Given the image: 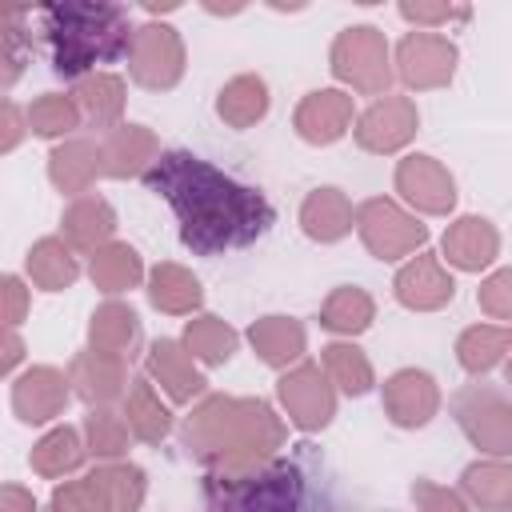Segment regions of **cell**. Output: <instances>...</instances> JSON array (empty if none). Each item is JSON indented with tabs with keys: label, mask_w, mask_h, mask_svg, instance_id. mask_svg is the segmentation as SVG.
I'll list each match as a JSON object with an SVG mask.
<instances>
[{
	"label": "cell",
	"mask_w": 512,
	"mask_h": 512,
	"mask_svg": "<svg viewBox=\"0 0 512 512\" xmlns=\"http://www.w3.org/2000/svg\"><path fill=\"white\" fill-rule=\"evenodd\" d=\"M144 180L156 196L172 204L180 220V240L200 256L244 248L272 224V204L256 188L224 176L192 152H164Z\"/></svg>",
	"instance_id": "1"
},
{
	"label": "cell",
	"mask_w": 512,
	"mask_h": 512,
	"mask_svg": "<svg viewBox=\"0 0 512 512\" xmlns=\"http://www.w3.org/2000/svg\"><path fill=\"white\" fill-rule=\"evenodd\" d=\"M284 444V420L256 396H204L184 420V448L212 476L260 472Z\"/></svg>",
	"instance_id": "2"
},
{
	"label": "cell",
	"mask_w": 512,
	"mask_h": 512,
	"mask_svg": "<svg viewBox=\"0 0 512 512\" xmlns=\"http://www.w3.org/2000/svg\"><path fill=\"white\" fill-rule=\"evenodd\" d=\"M52 68L60 76H92L96 64L128 56L132 24L120 4H48L40 8Z\"/></svg>",
	"instance_id": "3"
},
{
	"label": "cell",
	"mask_w": 512,
	"mask_h": 512,
	"mask_svg": "<svg viewBox=\"0 0 512 512\" xmlns=\"http://www.w3.org/2000/svg\"><path fill=\"white\" fill-rule=\"evenodd\" d=\"M332 76L364 96H388L392 84V56H388V40L376 24H352L332 40L328 52Z\"/></svg>",
	"instance_id": "4"
},
{
	"label": "cell",
	"mask_w": 512,
	"mask_h": 512,
	"mask_svg": "<svg viewBox=\"0 0 512 512\" xmlns=\"http://www.w3.org/2000/svg\"><path fill=\"white\" fill-rule=\"evenodd\" d=\"M296 472L276 464L244 476H212V512H292Z\"/></svg>",
	"instance_id": "5"
},
{
	"label": "cell",
	"mask_w": 512,
	"mask_h": 512,
	"mask_svg": "<svg viewBox=\"0 0 512 512\" xmlns=\"http://www.w3.org/2000/svg\"><path fill=\"white\" fill-rule=\"evenodd\" d=\"M356 232L376 260H404L428 244V228L388 196H372L356 208Z\"/></svg>",
	"instance_id": "6"
},
{
	"label": "cell",
	"mask_w": 512,
	"mask_h": 512,
	"mask_svg": "<svg viewBox=\"0 0 512 512\" xmlns=\"http://www.w3.org/2000/svg\"><path fill=\"white\" fill-rule=\"evenodd\" d=\"M456 424L472 440V448L488 456H508L512 452V400L492 388V384H468L452 400Z\"/></svg>",
	"instance_id": "7"
},
{
	"label": "cell",
	"mask_w": 512,
	"mask_h": 512,
	"mask_svg": "<svg viewBox=\"0 0 512 512\" xmlns=\"http://www.w3.org/2000/svg\"><path fill=\"white\" fill-rule=\"evenodd\" d=\"M128 72L140 88L164 92L184 76V40L172 24H140L128 48Z\"/></svg>",
	"instance_id": "8"
},
{
	"label": "cell",
	"mask_w": 512,
	"mask_h": 512,
	"mask_svg": "<svg viewBox=\"0 0 512 512\" xmlns=\"http://www.w3.org/2000/svg\"><path fill=\"white\" fill-rule=\"evenodd\" d=\"M280 408L300 432H320L336 416V384L320 364H296L276 380Z\"/></svg>",
	"instance_id": "9"
},
{
	"label": "cell",
	"mask_w": 512,
	"mask_h": 512,
	"mask_svg": "<svg viewBox=\"0 0 512 512\" xmlns=\"http://www.w3.org/2000/svg\"><path fill=\"white\" fill-rule=\"evenodd\" d=\"M396 76L416 88H444L456 76V44L440 32H408L396 44Z\"/></svg>",
	"instance_id": "10"
},
{
	"label": "cell",
	"mask_w": 512,
	"mask_h": 512,
	"mask_svg": "<svg viewBox=\"0 0 512 512\" xmlns=\"http://www.w3.org/2000/svg\"><path fill=\"white\" fill-rule=\"evenodd\" d=\"M396 192L424 216H448L456 208V180L428 152H412L396 164Z\"/></svg>",
	"instance_id": "11"
},
{
	"label": "cell",
	"mask_w": 512,
	"mask_h": 512,
	"mask_svg": "<svg viewBox=\"0 0 512 512\" xmlns=\"http://www.w3.org/2000/svg\"><path fill=\"white\" fill-rule=\"evenodd\" d=\"M416 128H420V112L408 96H380L360 112L352 132L364 152L388 156V152H400L416 136Z\"/></svg>",
	"instance_id": "12"
},
{
	"label": "cell",
	"mask_w": 512,
	"mask_h": 512,
	"mask_svg": "<svg viewBox=\"0 0 512 512\" xmlns=\"http://www.w3.org/2000/svg\"><path fill=\"white\" fill-rule=\"evenodd\" d=\"M392 292H396V300H400L404 308H412V312H436V308H444V304L456 296V280H452V272L444 268L440 256L416 252V256L396 272Z\"/></svg>",
	"instance_id": "13"
},
{
	"label": "cell",
	"mask_w": 512,
	"mask_h": 512,
	"mask_svg": "<svg viewBox=\"0 0 512 512\" xmlns=\"http://www.w3.org/2000/svg\"><path fill=\"white\" fill-rule=\"evenodd\" d=\"M68 380H72V392L92 408H108L112 400L128 396V384H132L124 356H112L100 348L76 352L68 364Z\"/></svg>",
	"instance_id": "14"
},
{
	"label": "cell",
	"mask_w": 512,
	"mask_h": 512,
	"mask_svg": "<svg viewBox=\"0 0 512 512\" xmlns=\"http://www.w3.org/2000/svg\"><path fill=\"white\" fill-rule=\"evenodd\" d=\"M72 396V380L68 372L52 368V364H36L24 376H16L12 384V408L24 424H48L68 408Z\"/></svg>",
	"instance_id": "15"
},
{
	"label": "cell",
	"mask_w": 512,
	"mask_h": 512,
	"mask_svg": "<svg viewBox=\"0 0 512 512\" xmlns=\"http://www.w3.org/2000/svg\"><path fill=\"white\" fill-rule=\"evenodd\" d=\"M384 412L396 428H424L440 412V388L420 368H400L384 380Z\"/></svg>",
	"instance_id": "16"
},
{
	"label": "cell",
	"mask_w": 512,
	"mask_h": 512,
	"mask_svg": "<svg viewBox=\"0 0 512 512\" xmlns=\"http://www.w3.org/2000/svg\"><path fill=\"white\" fill-rule=\"evenodd\" d=\"M292 128L308 144H336L352 128V96L340 88L308 92L292 112Z\"/></svg>",
	"instance_id": "17"
},
{
	"label": "cell",
	"mask_w": 512,
	"mask_h": 512,
	"mask_svg": "<svg viewBox=\"0 0 512 512\" xmlns=\"http://www.w3.org/2000/svg\"><path fill=\"white\" fill-rule=\"evenodd\" d=\"M100 176H108L100 140H64L48 152V180L68 196L88 192Z\"/></svg>",
	"instance_id": "18"
},
{
	"label": "cell",
	"mask_w": 512,
	"mask_h": 512,
	"mask_svg": "<svg viewBox=\"0 0 512 512\" xmlns=\"http://www.w3.org/2000/svg\"><path fill=\"white\" fill-rule=\"evenodd\" d=\"M440 248H444V260H448L452 268H460V272H480V268H488V264L500 256V232H496V224L484 220V216H460L456 224H448Z\"/></svg>",
	"instance_id": "19"
},
{
	"label": "cell",
	"mask_w": 512,
	"mask_h": 512,
	"mask_svg": "<svg viewBox=\"0 0 512 512\" xmlns=\"http://www.w3.org/2000/svg\"><path fill=\"white\" fill-rule=\"evenodd\" d=\"M196 356L184 348V340H156L148 348V376L176 400V404H188L204 392V376L200 368L192 364Z\"/></svg>",
	"instance_id": "20"
},
{
	"label": "cell",
	"mask_w": 512,
	"mask_h": 512,
	"mask_svg": "<svg viewBox=\"0 0 512 512\" xmlns=\"http://www.w3.org/2000/svg\"><path fill=\"white\" fill-rule=\"evenodd\" d=\"M100 144H104V168L112 180L148 176V168L160 160V144L144 124H120Z\"/></svg>",
	"instance_id": "21"
},
{
	"label": "cell",
	"mask_w": 512,
	"mask_h": 512,
	"mask_svg": "<svg viewBox=\"0 0 512 512\" xmlns=\"http://www.w3.org/2000/svg\"><path fill=\"white\" fill-rule=\"evenodd\" d=\"M352 224H356V212H352V200L340 188H312L300 204V228L316 244L344 240L352 232Z\"/></svg>",
	"instance_id": "22"
},
{
	"label": "cell",
	"mask_w": 512,
	"mask_h": 512,
	"mask_svg": "<svg viewBox=\"0 0 512 512\" xmlns=\"http://www.w3.org/2000/svg\"><path fill=\"white\" fill-rule=\"evenodd\" d=\"M60 232L68 240V248H80V252H100L104 244H112V232H116V212L108 200L100 196H80L64 208L60 216Z\"/></svg>",
	"instance_id": "23"
},
{
	"label": "cell",
	"mask_w": 512,
	"mask_h": 512,
	"mask_svg": "<svg viewBox=\"0 0 512 512\" xmlns=\"http://www.w3.org/2000/svg\"><path fill=\"white\" fill-rule=\"evenodd\" d=\"M248 340L256 348V356L268 364V368H288L304 356V324L292 320V316H260L252 320L248 328Z\"/></svg>",
	"instance_id": "24"
},
{
	"label": "cell",
	"mask_w": 512,
	"mask_h": 512,
	"mask_svg": "<svg viewBox=\"0 0 512 512\" xmlns=\"http://www.w3.org/2000/svg\"><path fill=\"white\" fill-rule=\"evenodd\" d=\"M72 100H76L80 116L92 128H120V116H124V80L116 72H92V76L76 80Z\"/></svg>",
	"instance_id": "25"
},
{
	"label": "cell",
	"mask_w": 512,
	"mask_h": 512,
	"mask_svg": "<svg viewBox=\"0 0 512 512\" xmlns=\"http://www.w3.org/2000/svg\"><path fill=\"white\" fill-rule=\"evenodd\" d=\"M216 116L228 124V128H252L268 116V84L252 72L244 76H232L220 96H216Z\"/></svg>",
	"instance_id": "26"
},
{
	"label": "cell",
	"mask_w": 512,
	"mask_h": 512,
	"mask_svg": "<svg viewBox=\"0 0 512 512\" xmlns=\"http://www.w3.org/2000/svg\"><path fill=\"white\" fill-rule=\"evenodd\" d=\"M512 352V324H472L456 340V360L464 372L484 376Z\"/></svg>",
	"instance_id": "27"
},
{
	"label": "cell",
	"mask_w": 512,
	"mask_h": 512,
	"mask_svg": "<svg viewBox=\"0 0 512 512\" xmlns=\"http://www.w3.org/2000/svg\"><path fill=\"white\" fill-rule=\"evenodd\" d=\"M460 492L480 512H508L512 508V464L504 460H476L460 476Z\"/></svg>",
	"instance_id": "28"
},
{
	"label": "cell",
	"mask_w": 512,
	"mask_h": 512,
	"mask_svg": "<svg viewBox=\"0 0 512 512\" xmlns=\"http://www.w3.org/2000/svg\"><path fill=\"white\" fill-rule=\"evenodd\" d=\"M148 300L168 316H188L200 308L204 288L184 264H156L148 276Z\"/></svg>",
	"instance_id": "29"
},
{
	"label": "cell",
	"mask_w": 512,
	"mask_h": 512,
	"mask_svg": "<svg viewBox=\"0 0 512 512\" xmlns=\"http://www.w3.org/2000/svg\"><path fill=\"white\" fill-rule=\"evenodd\" d=\"M28 276L36 288L44 292H60V288H72V280L80 276V264L68 248L64 236H44L28 248Z\"/></svg>",
	"instance_id": "30"
},
{
	"label": "cell",
	"mask_w": 512,
	"mask_h": 512,
	"mask_svg": "<svg viewBox=\"0 0 512 512\" xmlns=\"http://www.w3.org/2000/svg\"><path fill=\"white\" fill-rule=\"evenodd\" d=\"M88 340H92V348H100V352L128 356V352L136 348V340H140V320H136V312H132L128 304L108 300V304H100V308L92 312V320H88Z\"/></svg>",
	"instance_id": "31"
},
{
	"label": "cell",
	"mask_w": 512,
	"mask_h": 512,
	"mask_svg": "<svg viewBox=\"0 0 512 512\" xmlns=\"http://www.w3.org/2000/svg\"><path fill=\"white\" fill-rule=\"evenodd\" d=\"M132 428V436H140L144 444H160L172 432V412L160 404L152 380H132L128 396H124V412H120Z\"/></svg>",
	"instance_id": "32"
},
{
	"label": "cell",
	"mask_w": 512,
	"mask_h": 512,
	"mask_svg": "<svg viewBox=\"0 0 512 512\" xmlns=\"http://www.w3.org/2000/svg\"><path fill=\"white\" fill-rule=\"evenodd\" d=\"M84 452H88V444L80 440V432H76V428H68V424H60V428L44 432V436L32 444L28 464H32V472H40V476L56 480V476L76 472V468L84 464Z\"/></svg>",
	"instance_id": "33"
},
{
	"label": "cell",
	"mask_w": 512,
	"mask_h": 512,
	"mask_svg": "<svg viewBox=\"0 0 512 512\" xmlns=\"http://www.w3.org/2000/svg\"><path fill=\"white\" fill-rule=\"evenodd\" d=\"M88 276H92V284H96L100 292L116 296V292H128V288L140 284L144 264H140V252H136L132 244H116V240H112V244H104L100 252H92Z\"/></svg>",
	"instance_id": "34"
},
{
	"label": "cell",
	"mask_w": 512,
	"mask_h": 512,
	"mask_svg": "<svg viewBox=\"0 0 512 512\" xmlns=\"http://www.w3.org/2000/svg\"><path fill=\"white\" fill-rule=\"evenodd\" d=\"M372 320H376V304H372V296H368L364 288H356V284L332 288L328 300H324V308H320V324H324L328 332H336V336H360Z\"/></svg>",
	"instance_id": "35"
},
{
	"label": "cell",
	"mask_w": 512,
	"mask_h": 512,
	"mask_svg": "<svg viewBox=\"0 0 512 512\" xmlns=\"http://www.w3.org/2000/svg\"><path fill=\"white\" fill-rule=\"evenodd\" d=\"M320 368L328 372V380L344 392V396H364L372 384H376V372H372V360L348 344V340H332L320 348Z\"/></svg>",
	"instance_id": "36"
},
{
	"label": "cell",
	"mask_w": 512,
	"mask_h": 512,
	"mask_svg": "<svg viewBox=\"0 0 512 512\" xmlns=\"http://www.w3.org/2000/svg\"><path fill=\"white\" fill-rule=\"evenodd\" d=\"M236 344H240L236 328L228 320H220V316H196L184 328V348L200 364H228L232 352H236Z\"/></svg>",
	"instance_id": "37"
},
{
	"label": "cell",
	"mask_w": 512,
	"mask_h": 512,
	"mask_svg": "<svg viewBox=\"0 0 512 512\" xmlns=\"http://www.w3.org/2000/svg\"><path fill=\"white\" fill-rule=\"evenodd\" d=\"M88 476L104 488L112 512H136V508L144 504V496H148V476H144V468H136V464H120V460H112V464L92 468Z\"/></svg>",
	"instance_id": "38"
},
{
	"label": "cell",
	"mask_w": 512,
	"mask_h": 512,
	"mask_svg": "<svg viewBox=\"0 0 512 512\" xmlns=\"http://www.w3.org/2000/svg\"><path fill=\"white\" fill-rule=\"evenodd\" d=\"M80 120H84V116H80L72 92H68V96H64V92H44V96H36V100L28 104V128H32L36 136H68Z\"/></svg>",
	"instance_id": "39"
},
{
	"label": "cell",
	"mask_w": 512,
	"mask_h": 512,
	"mask_svg": "<svg viewBox=\"0 0 512 512\" xmlns=\"http://www.w3.org/2000/svg\"><path fill=\"white\" fill-rule=\"evenodd\" d=\"M128 432H132L128 420L116 416V412H108V408H92V412L84 416V444H88V452L100 456V460L124 456V452H128Z\"/></svg>",
	"instance_id": "40"
},
{
	"label": "cell",
	"mask_w": 512,
	"mask_h": 512,
	"mask_svg": "<svg viewBox=\"0 0 512 512\" xmlns=\"http://www.w3.org/2000/svg\"><path fill=\"white\" fill-rule=\"evenodd\" d=\"M52 508H60V512H112L104 488H100L92 476H84V480H64V484L52 492Z\"/></svg>",
	"instance_id": "41"
},
{
	"label": "cell",
	"mask_w": 512,
	"mask_h": 512,
	"mask_svg": "<svg viewBox=\"0 0 512 512\" xmlns=\"http://www.w3.org/2000/svg\"><path fill=\"white\" fill-rule=\"evenodd\" d=\"M476 304H480L484 316L512 324V268H500V272H492L488 280H480Z\"/></svg>",
	"instance_id": "42"
},
{
	"label": "cell",
	"mask_w": 512,
	"mask_h": 512,
	"mask_svg": "<svg viewBox=\"0 0 512 512\" xmlns=\"http://www.w3.org/2000/svg\"><path fill=\"white\" fill-rule=\"evenodd\" d=\"M412 504L416 512H468V500L444 484H432V480H416L412 484Z\"/></svg>",
	"instance_id": "43"
},
{
	"label": "cell",
	"mask_w": 512,
	"mask_h": 512,
	"mask_svg": "<svg viewBox=\"0 0 512 512\" xmlns=\"http://www.w3.org/2000/svg\"><path fill=\"white\" fill-rule=\"evenodd\" d=\"M400 16L424 32V28H436V24H448V20H464L468 8H452V4H400Z\"/></svg>",
	"instance_id": "44"
},
{
	"label": "cell",
	"mask_w": 512,
	"mask_h": 512,
	"mask_svg": "<svg viewBox=\"0 0 512 512\" xmlns=\"http://www.w3.org/2000/svg\"><path fill=\"white\" fill-rule=\"evenodd\" d=\"M28 312V288L20 276H4V324L16 328Z\"/></svg>",
	"instance_id": "45"
},
{
	"label": "cell",
	"mask_w": 512,
	"mask_h": 512,
	"mask_svg": "<svg viewBox=\"0 0 512 512\" xmlns=\"http://www.w3.org/2000/svg\"><path fill=\"white\" fill-rule=\"evenodd\" d=\"M0 512H36V500H32L28 488L4 484V488H0Z\"/></svg>",
	"instance_id": "46"
},
{
	"label": "cell",
	"mask_w": 512,
	"mask_h": 512,
	"mask_svg": "<svg viewBox=\"0 0 512 512\" xmlns=\"http://www.w3.org/2000/svg\"><path fill=\"white\" fill-rule=\"evenodd\" d=\"M20 136H24L20 108H16V104H4V140H0V148H4V152H12V148L20 144Z\"/></svg>",
	"instance_id": "47"
},
{
	"label": "cell",
	"mask_w": 512,
	"mask_h": 512,
	"mask_svg": "<svg viewBox=\"0 0 512 512\" xmlns=\"http://www.w3.org/2000/svg\"><path fill=\"white\" fill-rule=\"evenodd\" d=\"M20 356H24V340L16 336V328H8V332H4V360H0V368L12 372V368L20 364Z\"/></svg>",
	"instance_id": "48"
},
{
	"label": "cell",
	"mask_w": 512,
	"mask_h": 512,
	"mask_svg": "<svg viewBox=\"0 0 512 512\" xmlns=\"http://www.w3.org/2000/svg\"><path fill=\"white\" fill-rule=\"evenodd\" d=\"M504 376H508V384H512V356H508V364H504Z\"/></svg>",
	"instance_id": "49"
},
{
	"label": "cell",
	"mask_w": 512,
	"mask_h": 512,
	"mask_svg": "<svg viewBox=\"0 0 512 512\" xmlns=\"http://www.w3.org/2000/svg\"><path fill=\"white\" fill-rule=\"evenodd\" d=\"M52 512H60V508H52Z\"/></svg>",
	"instance_id": "50"
}]
</instances>
